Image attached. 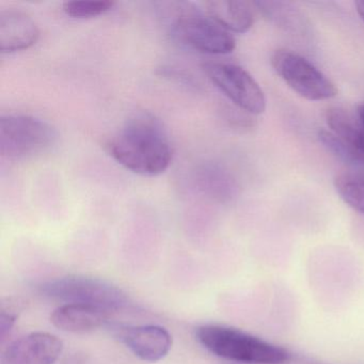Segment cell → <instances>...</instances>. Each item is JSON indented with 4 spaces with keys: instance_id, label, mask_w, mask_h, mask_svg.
I'll use <instances>...</instances> for the list:
<instances>
[{
    "instance_id": "obj_1",
    "label": "cell",
    "mask_w": 364,
    "mask_h": 364,
    "mask_svg": "<svg viewBox=\"0 0 364 364\" xmlns=\"http://www.w3.org/2000/svg\"><path fill=\"white\" fill-rule=\"evenodd\" d=\"M106 150L125 169L144 176L164 173L172 161L167 132L159 119L148 112L132 116L110 138Z\"/></svg>"
},
{
    "instance_id": "obj_2",
    "label": "cell",
    "mask_w": 364,
    "mask_h": 364,
    "mask_svg": "<svg viewBox=\"0 0 364 364\" xmlns=\"http://www.w3.org/2000/svg\"><path fill=\"white\" fill-rule=\"evenodd\" d=\"M198 342L217 357L248 364H284L287 349L235 328L204 325L196 330Z\"/></svg>"
},
{
    "instance_id": "obj_3",
    "label": "cell",
    "mask_w": 364,
    "mask_h": 364,
    "mask_svg": "<svg viewBox=\"0 0 364 364\" xmlns=\"http://www.w3.org/2000/svg\"><path fill=\"white\" fill-rule=\"evenodd\" d=\"M38 291L48 299L95 306L110 314L131 306V300L122 289L93 277H59L42 282Z\"/></svg>"
},
{
    "instance_id": "obj_4",
    "label": "cell",
    "mask_w": 364,
    "mask_h": 364,
    "mask_svg": "<svg viewBox=\"0 0 364 364\" xmlns=\"http://www.w3.org/2000/svg\"><path fill=\"white\" fill-rule=\"evenodd\" d=\"M176 5L171 31L178 41L203 54L227 55L235 50L236 41L231 33L210 16L200 14L191 4Z\"/></svg>"
},
{
    "instance_id": "obj_5",
    "label": "cell",
    "mask_w": 364,
    "mask_h": 364,
    "mask_svg": "<svg viewBox=\"0 0 364 364\" xmlns=\"http://www.w3.org/2000/svg\"><path fill=\"white\" fill-rule=\"evenodd\" d=\"M54 127L28 114H3L0 118V154L21 159L46 152L56 141Z\"/></svg>"
},
{
    "instance_id": "obj_6",
    "label": "cell",
    "mask_w": 364,
    "mask_h": 364,
    "mask_svg": "<svg viewBox=\"0 0 364 364\" xmlns=\"http://www.w3.org/2000/svg\"><path fill=\"white\" fill-rule=\"evenodd\" d=\"M272 69L296 93L309 101H325L338 95L334 82L304 57L289 50L272 55Z\"/></svg>"
},
{
    "instance_id": "obj_7",
    "label": "cell",
    "mask_w": 364,
    "mask_h": 364,
    "mask_svg": "<svg viewBox=\"0 0 364 364\" xmlns=\"http://www.w3.org/2000/svg\"><path fill=\"white\" fill-rule=\"evenodd\" d=\"M210 82L242 112L261 114L266 97L255 78L242 68L230 63H206L202 65Z\"/></svg>"
},
{
    "instance_id": "obj_8",
    "label": "cell",
    "mask_w": 364,
    "mask_h": 364,
    "mask_svg": "<svg viewBox=\"0 0 364 364\" xmlns=\"http://www.w3.org/2000/svg\"><path fill=\"white\" fill-rule=\"evenodd\" d=\"M114 336L139 359L157 362L169 353L171 334L161 326H114Z\"/></svg>"
},
{
    "instance_id": "obj_9",
    "label": "cell",
    "mask_w": 364,
    "mask_h": 364,
    "mask_svg": "<svg viewBox=\"0 0 364 364\" xmlns=\"http://www.w3.org/2000/svg\"><path fill=\"white\" fill-rule=\"evenodd\" d=\"M63 344L48 332H31L8 345L0 364H55Z\"/></svg>"
},
{
    "instance_id": "obj_10",
    "label": "cell",
    "mask_w": 364,
    "mask_h": 364,
    "mask_svg": "<svg viewBox=\"0 0 364 364\" xmlns=\"http://www.w3.org/2000/svg\"><path fill=\"white\" fill-rule=\"evenodd\" d=\"M40 29L28 14L20 10L0 12V52L12 54L28 50L37 43Z\"/></svg>"
},
{
    "instance_id": "obj_11",
    "label": "cell",
    "mask_w": 364,
    "mask_h": 364,
    "mask_svg": "<svg viewBox=\"0 0 364 364\" xmlns=\"http://www.w3.org/2000/svg\"><path fill=\"white\" fill-rule=\"evenodd\" d=\"M110 313L85 304H65L53 312L50 321L55 327L72 333H87L109 323Z\"/></svg>"
},
{
    "instance_id": "obj_12",
    "label": "cell",
    "mask_w": 364,
    "mask_h": 364,
    "mask_svg": "<svg viewBox=\"0 0 364 364\" xmlns=\"http://www.w3.org/2000/svg\"><path fill=\"white\" fill-rule=\"evenodd\" d=\"M208 16L225 31L245 33L252 28L255 21V3L236 0H212L206 1Z\"/></svg>"
},
{
    "instance_id": "obj_13",
    "label": "cell",
    "mask_w": 364,
    "mask_h": 364,
    "mask_svg": "<svg viewBox=\"0 0 364 364\" xmlns=\"http://www.w3.org/2000/svg\"><path fill=\"white\" fill-rule=\"evenodd\" d=\"M196 182L200 191L213 199L225 201L233 193V184L230 176L212 164L200 166L196 172Z\"/></svg>"
},
{
    "instance_id": "obj_14",
    "label": "cell",
    "mask_w": 364,
    "mask_h": 364,
    "mask_svg": "<svg viewBox=\"0 0 364 364\" xmlns=\"http://www.w3.org/2000/svg\"><path fill=\"white\" fill-rule=\"evenodd\" d=\"M334 188L347 205L364 215L363 174H341L334 178Z\"/></svg>"
},
{
    "instance_id": "obj_15",
    "label": "cell",
    "mask_w": 364,
    "mask_h": 364,
    "mask_svg": "<svg viewBox=\"0 0 364 364\" xmlns=\"http://www.w3.org/2000/svg\"><path fill=\"white\" fill-rule=\"evenodd\" d=\"M257 11L263 14L266 18L280 25L284 28L295 29V31L302 28L301 16L293 8H289L287 4L274 3V1H255Z\"/></svg>"
},
{
    "instance_id": "obj_16",
    "label": "cell",
    "mask_w": 364,
    "mask_h": 364,
    "mask_svg": "<svg viewBox=\"0 0 364 364\" xmlns=\"http://www.w3.org/2000/svg\"><path fill=\"white\" fill-rule=\"evenodd\" d=\"M116 5L110 0H90V1H67L63 4V9L67 16L78 20L97 18L110 11Z\"/></svg>"
},
{
    "instance_id": "obj_17",
    "label": "cell",
    "mask_w": 364,
    "mask_h": 364,
    "mask_svg": "<svg viewBox=\"0 0 364 364\" xmlns=\"http://www.w3.org/2000/svg\"><path fill=\"white\" fill-rule=\"evenodd\" d=\"M318 139L321 144L327 149L328 152L332 153V155L344 161L345 164L353 166L364 165L357 153L344 140L334 135L332 132L321 129L318 132Z\"/></svg>"
},
{
    "instance_id": "obj_18",
    "label": "cell",
    "mask_w": 364,
    "mask_h": 364,
    "mask_svg": "<svg viewBox=\"0 0 364 364\" xmlns=\"http://www.w3.org/2000/svg\"><path fill=\"white\" fill-rule=\"evenodd\" d=\"M20 311L21 304L12 299L0 304V338L3 342L16 325Z\"/></svg>"
},
{
    "instance_id": "obj_19",
    "label": "cell",
    "mask_w": 364,
    "mask_h": 364,
    "mask_svg": "<svg viewBox=\"0 0 364 364\" xmlns=\"http://www.w3.org/2000/svg\"><path fill=\"white\" fill-rule=\"evenodd\" d=\"M347 144L357 153L359 159L364 163V127L361 124L355 127L350 138L346 140Z\"/></svg>"
},
{
    "instance_id": "obj_20",
    "label": "cell",
    "mask_w": 364,
    "mask_h": 364,
    "mask_svg": "<svg viewBox=\"0 0 364 364\" xmlns=\"http://www.w3.org/2000/svg\"><path fill=\"white\" fill-rule=\"evenodd\" d=\"M355 10H357L358 14L360 18L364 22V0H359L355 3Z\"/></svg>"
},
{
    "instance_id": "obj_21",
    "label": "cell",
    "mask_w": 364,
    "mask_h": 364,
    "mask_svg": "<svg viewBox=\"0 0 364 364\" xmlns=\"http://www.w3.org/2000/svg\"><path fill=\"white\" fill-rule=\"evenodd\" d=\"M357 116L360 124L364 127V103H362L361 105H359V107H358Z\"/></svg>"
}]
</instances>
